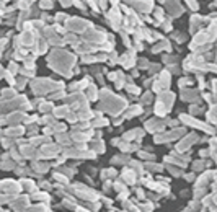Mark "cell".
Here are the masks:
<instances>
[{"mask_svg":"<svg viewBox=\"0 0 217 212\" xmlns=\"http://www.w3.org/2000/svg\"><path fill=\"white\" fill-rule=\"evenodd\" d=\"M41 7H43V8H51V7H52L51 5V0H43V5Z\"/></svg>","mask_w":217,"mask_h":212,"instance_id":"1","label":"cell"}]
</instances>
